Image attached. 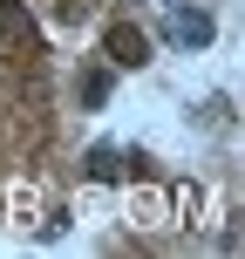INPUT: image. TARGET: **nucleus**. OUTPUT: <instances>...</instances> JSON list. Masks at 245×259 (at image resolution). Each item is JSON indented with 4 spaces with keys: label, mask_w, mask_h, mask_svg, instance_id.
<instances>
[{
    "label": "nucleus",
    "mask_w": 245,
    "mask_h": 259,
    "mask_svg": "<svg viewBox=\"0 0 245 259\" xmlns=\"http://www.w3.org/2000/svg\"><path fill=\"white\" fill-rule=\"evenodd\" d=\"M103 55H109L116 68H143V62H150V34L129 27V21H116V27L103 34Z\"/></svg>",
    "instance_id": "obj_1"
},
{
    "label": "nucleus",
    "mask_w": 245,
    "mask_h": 259,
    "mask_svg": "<svg viewBox=\"0 0 245 259\" xmlns=\"http://www.w3.org/2000/svg\"><path fill=\"white\" fill-rule=\"evenodd\" d=\"M211 34H218V21L205 7H177L170 14V41H184V48H211Z\"/></svg>",
    "instance_id": "obj_2"
},
{
    "label": "nucleus",
    "mask_w": 245,
    "mask_h": 259,
    "mask_svg": "<svg viewBox=\"0 0 245 259\" xmlns=\"http://www.w3.org/2000/svg\"><path fill=\"white\" fill-rule=\"evenodd\" d=\"M0 34L21 41V48H34V21L21 14V0H0Z\"/></svg>",
    "instance_id": "obj_3"
},
{
    "label": "nucleus",
    "mask_w": 245,
    "mask_h": 259,
    "mask_svg": "<svg viewBox=\"0 0 245 259\" xmlns=\"http://www.w3.org/2000/svg\"><path fill=\"white\" fill-rule=\"evenodd\" d=\"M89 178H95V184H116V178H123V150L95 143V150H89Z\"/></svg>",
    "instance_id": "obj_4"
},
{
    "label": "nucleus",
    "mask_w": 245,
    "mask_h": 259,
    "mask_svg": "<svg viewBox=\"0 0 245 259\" xmlns=\"http://www.w3.org/2000/svg\"><path fill=\"white\" fill-rule=\"evenodd\" d=\"M82 103H89V109L109 103V68H89V75H82Z\"/></svg>",
    "instance_id": "obj_5"
}]
</instances>
